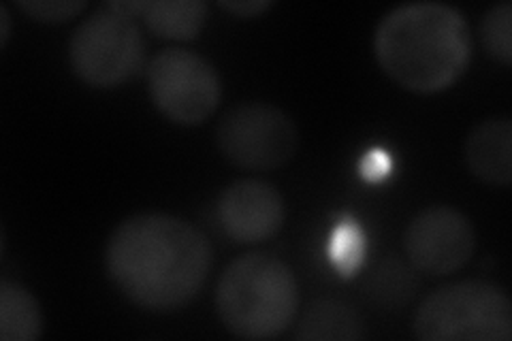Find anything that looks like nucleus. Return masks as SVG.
Instances as JSON below:
<instances>
[{
    "mask_svg": "<svg viewBox=\"0 0 512 341\" xmlns=\"http://www.w3.org/2000/svg\"><path fill=\"white\" fill-rule=\"evenodd\" d=\"M214 265L197 226L169 214L120 222L105 248V269L122 295L148 312H175L195 299Z\"/></svg>",
    "mask_w": 512,
    "mask_h": 341,
    "instance_id": "nucleus-1",
    "label": "nucleus"
},
{
    "mask_svg": "<svg viewBox=\"0 0 512 341\" xmlns=\"http://www.w3.org/2000/svg\"><path fill=\"white\" fill-rule=\"evenodd\" d=\"M474 52L472 30L459 9L408 3L389 11L374 32L382 73L414 94H438L466 75Z\"/></svg>",
    "mask_w": 512,
    "mask_h": 341,
    "instance_id": "nucleus-2",
    "label": "nucleus"
},
{
    "mask_svg": "<svg viewBox=\"0 0 512 341\" xmlns=\"http://www.w3.org/2000/svg\"><path fill=\"white\" fill-rule=\"evenodd\" d=\"M299 284L282 258L252 252L224 269L216 290L218 316L239 339H274L288 331L299 312Z\"/></svg>",
    "mask_w": 512,
    "mask_h": 341,
    "instance_id": "nucleus-3",
    "label": "nucleus"
},
{
    "mask_svg": "<svg viewBox=\"0 0 512 341\" xmlns=\"http://www.w3.org/2000/svg\"><path fill=\"white\" fill-rule=\"evenodd\" d=\"M412 331L421 341H510L512 305L500 286L455 282L423 299Z\"/></svg>",
    "mask_w": 512,
    "mask_h": 341,
    "instance_id": "nucleus-4",
    "label": "nucleus"
},
{
    "mask_svg": "<svg viewBox=\"0 0 512 341\" xmlns=\"http://www.w3.org/2000/svg\"><path fill=\"white\" fill-rule=\"evenodd\" d=\"M69 64L86 86L111 90L128 84L146 67V43L135 20L103 9L73 30Z\"/></svg>",
    "mask_w": 512,
    "mask_h": 341,
    "instance_id": "nucleus-5",
    "label": "nucleus"
},
{
    "mask_svg": "<svg viewBox=\"0 0 512 341\" xmlns=\"http://www.w3.org/2000/svg\"><path fill=\"white\" fill-rule=\"evenodd\" d=\"M220 154L244 171H276L291 162L299 133L293 118L280 107L246 101L224 113L216 128Z\"/></svg>",
    "mask_w": 512,
    "mask_h": 341,
    "instance_id": "nucleus-6",
    "label": "nucleus"
},
{
    "mask_svg": "<svg viewBox=\"0 0 512 341\" xmlns=\"http://www.w3.org/2000/svg\"><path fill=\"white\" fill-rule=\"evenodd\" d=\"M148 92L154 107L180 126L210 120L222 99V81L214 64L197 52L171 47L148 64Z\"/></svg>",
    "mask_w": 512,
    "mask_h": 341,
    "instance_id": "nucleus-7",
    "label": "nucleus"
},
{
    "mask_svg": "<svg viewBox=\"0 0 512 341\" xmlns=\"http://www.w3.org/2000/svg\"><path fill=\"white\" fill-rule=\"evenodd\" d=\"M476 248L474 226L466 214L448 205H434L416 214L404 233V250L414 271L451 275L466 267Z\"/></svg>",
    "mask_w": 512,
    "mask_h": 341,
    "instance_id": "nucleus-8",
    "label": "nucleus"
},
{
    "mask_svg": "<svg viewBox=\"0 0 512 341\" xmlns=\"http://www.w3.org/2000/svg\"><path fill=\"white\" fill-rule=\"evenodd\" d=\"M218 224L235 243H263L276 237L286 220V205L276 186L261 180H239L222 190Z\"/></svg>",
    "mask_w": 512,
    "mask_h": 341,
    "instance_id": "nucleus-9",
    "label": "nucleus"
},
{
    "mask_svg": "<svg viewBox=\"0 0 512 341\" xmlns=\"http://www.w3.org/2000/svg\"><path fill=\"white\" fill-rule=\"evenodd\" d=\"M466 165L487 186L508 188L512 182V120L487 118L466 139Z\"/></svg>",
    "mask_w": 512,
    "mask_h": 341,
    "instance_id": "nucleus-10",
    "label": "nucleus"
},
{
    "mask_svg": "<svg viewBox=\"0 0 512 341\" xmlns=\"http://www.w3.org/2000/svg\"><path fill=\"white\" fill-rule=\"evenodd\" d=\"M365 337L363 318L355 307L335 299L314 301L297 322V341H359Z\"/></svg>",
    "mask_w": 512,
    "mask_h": 341,
    "instance_id": "nucleus-11",
    "label": "nucleus"
},
{
    "mask_svg": "<svg viewBox=\"0 0 512 341\" xmlns=\"http://www.w3.org/2000/svg\"><path fill=\"white\" fill-rule=\"evenodd\" d=\"M210 7L203 0H148L141 18L160 39L195 41L207 22Z\"/></svg>",
    "mask_w": 512,
    "mask_h": 341,
    "instance_id": "nucleus-12",
    "label": "nucleus"
},
{
    "mask_svg": "<svg viewBox=\"0 0 512 341\" xmlns=\"http://www.w3.org/2000/svg\"><path fill=\"white\" fill-rule=\"evenodd\" d=\"M43 312L37 297L18 282H0V339L37 341L43 335Z\"/></svg>",
    "mask_w": 512,
    "mask_h": 341,
    "instance_id": "nucleus-13",
    "label": "nucleus"
},
{
    "mask_svg": "<svg viewBox=\"0 0 512 341\" xmlns=\"http://www.w3.org/2000/svg\"><path fill=\"white\" fill-rule=\"evenodd\" d=\"M416 286H419V282H416L414 271L408 269L402 261H397V258H389L374 273L370 282V295L378 305L389 307V310H399V307H404L414 297Z\"/></svg>",
    "mask_w": 512,
    "mask_h": 341,
    "instance_id": "nucleus-14",
    "label": "nucleus"
},
{
    "mask_svg": "<svg viewBox=\"0 0 512 341\" xmlns=\"http://www.w3.org/2000/svg\"><path fill=\"white\" fill-rule=\"evenodd\" d=\"M327 256L342 278H352L361 269L365 256V235L355 218L344 216L335 226L327 243Z\"/></svg>",
    "mask_w": 512,
    "mask_h": 341,
    "instance_id": "nucleus-15",
    "label": "nucleus"
},
{
    "mask_svg": "<svg viewBox=\"0 0 512 341\" xmlns=\"http://www.w3.org/2000/svg\"><path fill=\"white\" fill-rule=\"evenodd\" d=\"M480 43L483 50L502 67L512 64V3L493 5L480 20Z\"/></svg>",
    "mask_w": 512,
    "mask_h": 341,
    "instance_id": "nucleus-16",
    "label": "nucleus"
},
{
    "mask_svg": "<svg viewBox=\"0 0 512 341\" xmlns=\"http://www.w3.org/2000/svg\"><path fill=\"white\" fill-rule=\"evenodd\" d=\"M18 7L41 24H64L86 9V0H20Z\"/></svg>",
    "mask_w": 512,
    "mask_h": 341,
    "instance_id": "nucleus-17",
    "label": "nucleus"
},
{
    "mask_svg": "<svg viewBox=\"0 0 512 341\" xmlns=\"http://www.w3.org/2000/svg\"><path fill=\"white\" fill-rule=\"evenodd\" d=\"M393 171V158L389 156L387 150L374 148L370 152H365L359 160V175L367 184H380L387 180Z\"/></svg>",
    "mask_w": 512,
    "mask_h": 341,
    "instance_id": "nucleus-18",
    "label": "nucleus"
},
{
    "mask_svg": "<svg viewBox=\"0 0 512 341\" xmlns=\"http://www.w3.org/2000/svg\"><path fill=\"white\" fill-rule=\"evenodd\" d=\"M218 5L224 11L233 13L235 18H244V20L259 18L261 13H265L267 9L274 7V3H271V0H220Z\"/></svg>",
    "mask_w": 512,
    "mask_h": 341,
    "instance_id": "nucleus-19",
    "label": "nucleus"
},
{
    "mask_svg": "<svg viewBox=\"0 0 512 341\" xmlns=\"http://www.w3.org/2000/svg\"><path fill=\"white\" fill-rule=\"evenodd\" d=\"M148 7V0H120V3H107L105 9L114 11L118 15H124V18H135V15H143Z\"/></svg>",
    "mask_w": 512,
    "mask_h": 341,
    "instance_id": "nucleus-20",
    "label": "nucleus"
},
{
    "mask_svg": "<svg viewBox=\"0 0 512 341\" xmlns=\"http://www.w3.org/2000/svg\"><path fill=\"white\" fill-rule=\"evenodd\" d=\"M11 30H13V20L7 5H0V47H7L11 39Z\"/></svg>",
    "mask_w": 512,
    "mask_h": 341,
    "instance_id": "nucleus-21",
    "label": "nucleus"
}]
</instances>
